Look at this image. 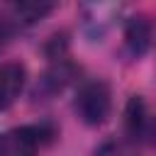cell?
I'll list each match as a JSON object with an SVG mask.
<instances>
[{
  "mask_svg": "<svg viewBox=\"0 0 156 156\" xmlns=\"http://www.w3.org/2000/svg\"><path fill=\"white\" fill-rule=\"evenodd\" d=\"M124 46L134 58H139L149 51V46H151V24H149L146 17L136 15V17L127 20V24H124Z\"/></svg>",
  "mask_w": 156,
  "mask_h": 156,
  "instance_id": "5b68a950",
  "label": "cell"
},
{
  "mask_svg": "<svg viewBox=\"0 0 156 156\" xmlns=\"http://www.w3.org/2000/svg\"><path fill=\"white\" fill-rule=\"evenodd\" d=\"M51 136L54 132L44 124L10 129L0 136V156H37L39 146Z\"/></svg>",
  "mask_w": 156,
  "mask_h": 156,
  "instance_id": "7a4b0ae2",
  "label": "cell"
},
{
  "mask_svg": "<svg viewBox=\"0 0 156 156\" xmlns=\"http://www.w3.org/2000/svg\"><path fill=\"white\" fill-rule=\"evenodd\" d=\"M51 10H54L51 2H17V5H12L15 20L22 24H34L37 20L46 17Z\"/></svg>",
  "mask_w": 156,
  "mask_h": 156,
  "instance_id": "52a82bcc",
  "label": "cell"
},
{
  "mask_svg": "<svg viewBox=\"0 0 156 156\" xmlns=\"http://www.w3.org/2000/svg\"><path fill=\"white\" fill-rule=\"evenodd\" d=\"M76 112L90 127L102 124L112 112V93H110L107 83L105 80L83 83L76 93Z\"/></svg>",
  "mask_w": 156,
  "mask_h": 156,
  "instance_id": "6da1fadb",
  "label": "cell"
},
{
  "mask_svg": "<svg viewBox=\"0 0 156 156\" xmlns=\"http://www.w3.org/2000/svg\"><path fill=\"white\" fill-rule=\"evenodd\" d=\"M27 71L22 63H0V112H5L24 90Z\"/></svg>",
  "mask_w": 156,
  "mask_h": 156,
  "instance_id": "277c9868",
  "label": "cell"
},
{
  "mask_svg": "<svg viewBox=\"0 0 156 156\" xmlns=\"http://www.w3.org/2000/svg\"><path fill=\"white\" fill-rule=\"evenodd\" d=\"M93 156H141L136 144H132L129 139H110L105 144H100Z\"/></svg>",
  "mask_w": 156,
  "mask_h": 156,
  "instance_id": "ba28073f",
  "label": "cell"
},
{
  "mask_svg": "<svg viewBox=\"0 0 156 156\" xmlns=\"http://www.w3.org/2000/svg\"><path fill=\"white\" fill-rule=\"evenodd\" d=\"M124 129L129 134V141H151L154 134V117L149 112V105L141 95H132L124 110Z\"/></svg>",
  "mask_w": 156,
  "mask_h": 156,
  "instance_id": "3957f363",
  "label": "cell"
},
{
  "mask_svg": "<svg viewBox=\"0 0 156 156\" xmlns=\"http://www.w3.org/2000/svg\"><path fill=\"white\" fill-rule=\"evenodd\" d=\"M119 5H88L85 7V32L93 37V39H100L110 27H112V20L119 15Z\"/></svg>",
  "mask_w": 156,
  "mask_h": 156,
  "instance_id": "8992f818",
  "label": "cell"
}]
</instances>
